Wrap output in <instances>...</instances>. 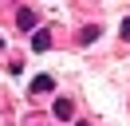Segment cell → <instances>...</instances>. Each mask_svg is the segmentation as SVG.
<instances>
[{
  "label": "cell",
  "instance_id": "obj_3",
  "mask_svg": "<svg viewBox=\"0 0 130 126\" xmlns=\"http://www.w3.org/2000/svg\"><path fill=\"white\" fill-rule=\"evenodd\" d=\"M47 47H51V36L47 32H36L32 36V51H47Z\"/></svg>",
  "mask_w": 130,
  "mask_h": 126
},
{
  "label": "cell",
  "instance_id": "obj_7",
  "mask_svg": "<svg viewBox=\"0 0 130 126\" xmlns=\"http://www.w3.org/2000/svg\"><path fill=\"white\" fill-rule=\"evenodd\" d=\"M75 126H87V122H75Z\"/></svg>",
  "mask_w": 130,
  "mask_h": 126
},
{
  "label": "cell",
  "instance_id": "obj_5",
  "mask_svg": "<svg viewBox=\"0 0 130 126\" xmlns=\"http://www.w3.org/2000/svg\"><path fill=\"white\" fill-rule=\"evenodd\" d=\"M95 39H99V28H83L79 32V43H95Z\"/></svg>",
  "mask_w": 130,
  "mask_h": 126
},
{
  "label": "cell",
  "instance_id": "obj_4",
  "mask_svg": "<svg viewBox=\"0 0 130 126\" xmlns=\"http://www.w3.org/2000/svg\"><path fill=\"white\" fill-rule=\"evenodd\" d=\"M51 87H55L51 75H36V79H32V91H51Z\"/></svg>",
  "mask_w": 130,
  "mask_h": 126
},
{
  "label": "cell",
  "instance_id": "obj_1",
  "mask_svg": "<svg viewBox=\"0 0 130 126\" xmlns=\"http://www.w3.org/2000/svg\"><path fill=\"white\" fill-rule=\"evenodd\" d=\"M16 24H20L24 32H32V28H36V12H32V8H20V12H16Z\"/></svg>",
  "mask_w": 130,
  "mask_h": 126
},
{
  "label": "cell",
  "instance_id": "obj_6",
  "mask_svg": "<svg viewBox=\"0 0 130 126\" xmlns=\"http://www.w3.org/2000/svg\"><path fill=\"white\" fill-rule=\"evenodd\" d=\"M122 39L130 43V20H122Z\"/></svg>",
  "mask_w": 130,
  "mask_h": 126
},
{
  "label": "cell",
  "instance_id": "obj_2",
  "mask_svg": "<svg viewBox=\"0 0 130 126\" xmlns=\"http://www.w3.org/2000/svg\"><path fill=\"white\" fill-rule=\"evenodd\" d=\"M51 110H55V118H71V114H75V102H71V99H55Z\"/></svg>",
  "mask_w": 130,
  "mask_h": 126
}]
</instances>
